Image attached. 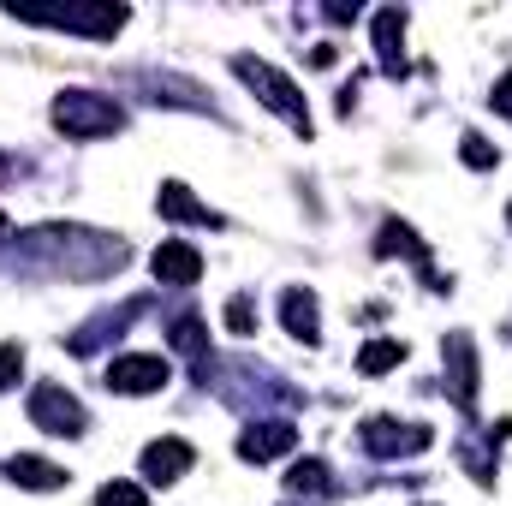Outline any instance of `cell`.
<instances>
[{"instance_id":"6da1fadb","label":"cell","mask_w":512,"mask_h":506,"mask_svg":"<svg viewBox=\"0 0 512 506\" xmlns=\"http://www.w3.org/2000/svg\"><path fill=\"white\" fill-rule=\"evenodd\" d=\"M233 72H239V84H251L256 90L262 108H274L298 137H310V108H304V96H298V84H292L286 72H274V66L256 60V54H233Z\"/></svg>"},{"instance_id":"7a4b0ae2","label":"cell","mask_w":512,"mask_h":506,"mask_svg":"<svg viewBox=\"0 0 512 506\" xmlns=\"http://www.w3.org/2000/svg\"><path fill=\"white\" fill-rule=\"evenodd\" d=\"M48 120L66 137H114V131L126 126V108L114 96H96V90H60L54 108H48Z\"/></svg>"},{"instance_id":"3957f363","label":"cell","mask_w":512,"mask_h":506,"mask_svg":"<svg viewBox=\"0 0 512 506\" xmlns=\"http://www.w3.org/2000/svg\"><path fill=\"white\" fill-rule=\"evenodd\" d=\"M30 423L42 435H60V441H78L90 429V411L78 405V393H66L60 381H36L30 387Z\"/></svg>"},{"instance_id":"277c9868","label":"cell","mask_w":512,"mask_h":506,"mask_svg":"<svg viewBox=\"0 0 512 506\" xmlns=\"http://www.w3.org/2000/svg\"><path fill=\"white\" fill-rule=\"evenodd\" d=\"M18 24H48V30H78V36H96V42H108V36H120L126 30V6H66V12H18V6H6Z\"/></svg>"},{"instance_id":"5b68a950","label":"cell","mask_w":512,"mask_h":506,"mask_svg":"<svg viewBox=\"0 0 512 506\" xmlns=\"http://www.w3.org/2000/svg\"><path fill=\"white\" fill-rule=\"evenodd\" d=\"M167 381H173V364H167L161 352H126V358H114V364H108V387H114V393H126V399L161 393Z\"/></svg>"},{"instance_id":"8992f818","label":"cell","mask_w":512,"mask_h":506,"mask_svg":"<svg viewBox=\"0 0 512 506\" xmlns=\"http://www.w3.org/2000/svg\"><path fill=\"white\" fill-rule=\"evenodd\" d=\"M429 441H435V429H423V423H399V417H370L364 423V453H376V459L423 453Z\"/></svg>"},{"instance_id":"52a82bcc","label":"cell","mask_w":512,"mask_h":506,"mask_svg":"<svg viewBox=\"0 0 512 506\" xmlns=\"http://www.w3.org/2000/svg\"><path fill=\"white\" fill-rule=\"evenodd\" d=\"M191 465H197V453H191V441H179V435H161V441H149V447H143V459H137L143 483H155V489L179 483Z\"/></svg>"},{"instance_id":"ba28073f","label":"cell","mask_w":512,"mask_h":506,"mask_svg":"<svg viewBox=\"0 0 512 506\" xmlns=\"http://www.w3.org/2000/svg\"><path fill=\"white\" fill-rule=\"evenodd\" d=\"M298 447V429L286 423V417H262L251 429H239V459H251V465H268V459H286Z\"/></svg>"},{"instance_id":"9c48e42d","label":"cell","mask_w":512,"mask_h":506,"mask_svg":"<svg viewBox=\"0 0 512 506\" xmlns=\"http://www.w3.org/2000/svg\"><path fill=\"white\" fill-rule=\"evenodd\" d=\"M149 268H155L161 286H197L203 280V251L185 245V239H161V251L149 256Z\"/></svg>"},{"instance_id":"30bf717a","label":"cell","mask_w":512,"mask_h":506,"mask_svg":"<svg viewBox=\"0 0 512 506\" xmlns=\"http://www.w3.org/2000/svg\"><path fill=\"white\" fill-rule=\"evenodd\" d=\"M280 322H286L292 340L316 346V340H322V304H316V292H310V286H286V292H280Z\"/></svg>"},{"instance_id":"8fae6325","label":"cell","mask_w":512,"mask_h":506,"mask_svg":"<svg viewBox=\"0 0 512 506\" xmlns=\"http://www.w3.org/2000/svg\"><path fill=\"white\" fill-rule=\"evenodd\" d=\"M441 358H447V381H453V399H459V405L471 411V405H477V346H471V334H447Z\"/></svg>"},{"instance_id":"7c38bea8","label":"cell","mask_w":512,"mask_h":506,"mask_svg":"<svg viewBox=\"0 0 512 506\" xmlns=\"http://www.w3.org/2000/svg\"><path fill=\"white\" fill-rule=\"evenodd\" d=\"M155 209H161V221H179V227H221V215L209 203H197L191 185H179V179H167L155 191Z\"/></svg>"},{"instance_id":"4fadbf2b","label":"cell","mask_w":512,"mask_h":506,"mask_svg":"<svg viewBox=\"0 0 512 506\" xmlns=\"http://www.w3.org/2000/svg\"><path fill=\"white\" fill-rule=\"evenodd\" d=\"M405 12L399 6H382L376 12V60H382V72L387 78H405Z\"/></svg>"},{"instance_id":"5bb4252c","label":"cell","mask_w":512,"mask_h":506,"mask_svg":"<svg viewBox=\"0 0 512 506\" xmlns=\"http://www.w3.org/2000/svg\"><path fill=\"white\" fill-rule=\"evenodd\" d=\"M6 477H12L18 489H36V495H48V489H66V471H60L54 459H36V453H18V459H6Z\"/></svg>"},{"instance_id":"9a60e30c","label":"cell","mask_w":512,"mask_h":506,"mask_svg":"<svg viewBox=\"0 0 512 506\" xmlns=\"http://www.w3.org/2000/svg\"><path fill=\"white\" fill-rule=\"evenodd\" d=\"M376 256H411V262L423 268V280H429V245H423L405 221H382V227H376Z\"/></svg>"},{"instance_id":"2e32d148","label":"cell","mask_w":512,"mask_h":506,"mask_svg":"<svg viewBox=\"0 0 512 506\" xmlns=\"http://www.w3.org/2000/svg\"><path fill=\"white\" fill-rule=\"evenodd\" d=\"M399 364H405V340H393V334L370 340V346L358 352V370H364V376H387V370H399Z\"/></svg>"},{"instance_id":"e0dca14e","label":"cell","mask_w":512,"mask_h":506,"mask_svg":"<svg viewBox=\"0 0 512 506\" xmlns=\"http://www.w3.org/2000/svg\"><path fill=\"white\" fill-rule=\"evenodd\" d=\"M286 489H292V495H322V489H328V465H322V459H298V465L286 471Z\"/></svg>"},{"instance_id":"ac0fdd59","label":"cell","mask_w":512,"mask_h":506,"mask_svg":"<svg viewBox=\"0 0 512 506\" xmlns=\"http://www.w3.org/2000/svg\"><path fill=\"white\" fill-rule=\"evenodd\" d=\"M173 352H185V358L203 364V352H209V340H203V316H179V322H173Z\"/></svg>"},{"instance_id":"d6986e66","label":"cell","mask_w":512,"mask_h":506,"mask_svg":"<svg viewBox=\"0 0 512 506\" xmlns=\"http://www.w3.org/2000/svg\"><path fill=\"white\" fill-rule=\"evenodd\" d=\"M459 155H465V167H477V173H489V167L501 161V149H495L483 131H465V137H459Z\"/></svg>"},{"instance_id":"ffe728a7","label":"cell","mask_w":512,"mask_h":506,"mask_svg":"<svg viewBox=\"0 0 512 506\" xmlns=\"http://www.w3.org/2000/svg\"><path fill=\"white\" fill-rule=\"evenodd\" d=\"M227 334H239V340H251V334H256V298H251V292L227 298Z\"/></svg>"},{"instance_id":"44dd1931","label":"cell","mask_w":512,"mask_h":506,"mask_svg":"<svg viewBox=\"0 0 512 506\" xmlns=\"http://www.w3.org/2000/svg\"><path fill=\"white\" fill-rule=\"evenodd\" d=\"M96 506H149V495L137 483H102L96 489Z\"/></svg>"},{"instance_id":"7402d4cb","label":"cell","mask_w":512,"mask_h":506,"mask_svg":"<svg viewBox=\"0 0 512 506\" xmlns=\"http://www.w3.org/2000/svg\"><path fill=\"white\" fill-rule=\"evenodd\" d=\"M18 376H24V346H18V340H6V346H0V393H12Z\"/></svg>"},{"instance_id":"603a6c76","label":"cell","mask_w":512,"mask_h":506,"mask_svg":"<svg viewBox=\"0 0 512 506\" xmlns=\"http://www.w3.org/2000/svg\"><path fill=\"white\" fill-rule=\"evenodd\" d=\"M489 102H495V114H501V120H512V72L495 84V96H489Z\"/></svg>"},{"instance_id":"cb8c5ba5","label":"cell","mask_w":512,"mask_h":506,"mask_svg":"<svg viewBox=\"0 0 512 506\" xmlns=\"http://www.w3.org/2000/svg\"><path fill=\"white\" fill-rule=\"evenodd\" d=\"M322 12H328V18H334V24H346V18H358V6H346V0H328V6H322Z\"/></svg>"},{"instance_id":"d4e9b609","label":"cell","mask_w":512,"mask_h":506,"mask_svg":"<svg viewBox=\"0 0 512 506\" xmlns=\"http://www.w3.org/2000/svg\"><path fill=\"white\" fill-rule=\"evenodd\" d=\"M334 54H340V48H334V42H322V48H310V66H334Z\"/></svg>"},{"instance_id":"484cf974","label":"cell","mask_w":512,"mask_h":506,"mask_svg":"<svg viewBox=\"0 0 512 506\" xmlns=\"http://www.w3.org/2000/svg\"><path fill=\"white\" fill-rule=\"evenodd\" d=\"M6 233H12V227H6V215H0V239H6Z\"/></svg>"},{"instance_id":"4316f807","label":"cell","mask_w":512,"mask_h":506,"mask_svg":"<svg viewBox=\"0 0 512 506\" xmlns=\"http://www.w3.org/2000/svg\"><path fill=\"white\" fill-rule=\"evenodd\" d=\"M507 221H512V209H507Z\"/></svg>"},{"instance_id":"83f0119b","label":"cell","mask_w":512,"mask_h":506,"mask_svg":"<svg viewBox=\"0 0 512 506\" xmlns=\"http://www.w3.org/2000/svg\"><path fill=\"white\" fill-rule=\"evenodd\" d=\"M0 167H6V161H0Z\"/></svg>"}]
</instances>
